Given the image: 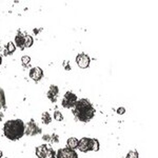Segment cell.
<instances>
[{"label":"cell","mask_w":158,"mask_h":158,"mask_svg":"<svg viewBox=\"0 0 158 158\" xmlns=\"http://www.w3.org/2000/svg\"><path fill=\"white\" fill-rule=\"evenodd\" d=\"M43 76V71L41 68L36 67V68H33L31 69L30 71V77L35 81H39L40 79L42 78Z\"/></svg>","instance_id":"9"},{"label":"cell","mask_w":158,"mask_h":158,"mask_svg":"<svg viewBox=\"0 0 158 158\" xmlns=\"http://www.w3.org/2000/svg\"><path fill=\"white\" fill-rule=\"evenodd\" d=\"M90 62H91L90 57H89L86 54H85V53H82V54H79V55H77V57H76V63H77L78 67L81 68V69L89 68Z\"/></svg>","instance_id":"8"},{"label":"cell","mask_w":158,"mask_h":158,"mask_svg":"<svg viewBox=\"0 0 158 158\" xmlns=\"http://www.w3.org/2000/svg\"><path fill=\"white\" fill-rule=\"evenodd\" d=\"M2 117H3V114L1 113V109H0V120L2 119Z\"/></svg>","instance_id":"24"},{"label":"cell","mask_w":158,"mask_h":158,"mask_svg":"<svg viewBox=\"0 0 158 158\" xmlns=\"http://www.w3.org/2000/svg\"><path fill=\"white\" fill-rule=\"evenodd\" d=\"M25 124L21 119L7 120L3 126L4 136L10 140H18L24 135Z\"/></svg>","instance_id":"2"},{"label":"cell","mask_w":158,"mask_h":158,"mask_svg":"<svg viewBox=\"0 0 158 158\" xmlns=\"http://www.w3.org/2000/svg\"><path fill=\"white\" fill-rule=\"evenodd\" d=\"M58 86L57 85H51L50 86V90L48 91V98L50 99L52 102H56V100H57V97H58Z\"/></svg>","instance_id":"10"},{"label":"cell","mask_w":158,"mask_h":158,"mask_svg":"<svg viewBox=\"0 0 158 158\" xmlns=\"http://www.w3.org/2000/svg\"><path fill=\"white\" fill-rule=\"evenodd\" d=\"M40 133H41V130H40V128L37 126V123L33 119L27 122V124L25 126L24 134H27V136H34V135Z\"/></svg>","instance_id":"6"},{"label":"cell","mask_w":158,"mask_h":158,"mask_svg":"<svg viewBox=\"0 0 158 158\" xmlns=\"http://www.w3.org/2000/svg\"><path fill=\"white\" fill-rule=\"evenodd\" d=\"M2 155H3V154H2V152H1V151H0V158H1V157H2Z\"/></svg>","instance_id":"26"},{"label":"cell","mask_w":158,"mask_h":158,"mask_svg":"<svg viewBox=\"0 0 158 158\" xmlns=\"http://www.w3.org/2000/svg\"><path fill=\"white\" fill-rule=\"evenodd\" d=\"M1 63H2V58H1V56H0V65H1Z\"/></svg>","instance_id":"25"},{"label":"cell","mask_w":158,"mask_h":158,"mask_svg":"<svg viewBox=\"0 0 158 158\" xmlns=\"http://www.w3.org/2000/svg\"><path fill=\"white\" fill-rule=\"evenodd\" d=\"M36 155L38 158H55L56 153L48 144H41L36 148Z\"/></svg>","instance_id":"4"},{"label":"cell","mask_w":158,"mask_h":158,"mask_svg":"<svg viewBox=\"0 0 158 158\" xmlns=\"http://www.w3.org/2000/svg\"><path fill=\"white\" fill-rule=\"evenodd\" d=\"M15 42H16L17 47L19 48L20 50L25 49V35L21 34V33H18L15 37Z\"/></svg>","instance_id":"11"},{"label":"cell","mask_w":158,"mask_h":158,"mask_svg":"<svg viewBox=\"0 0 158 158\" xmlns=\"http://www.w3.org/2000/svg\"><path fill=\"white\" fill-rule=\"evenodd\" d=\"M138 157H139V155L137 151H130L126 158H138Z\"/></svg>","instance_id":"17"},{"label":"cell","mask_w":158,"mask_h":158,"mask_svg":"<svg viewBox=\"0 0 158 158\" xmlns=\"http://www.w3.org/2000/svg\"><path fill=\"white\" fill-rule=\"evenodd\" d=\"M6 95H4V91L0 88V109H6Z\"/></svg>","instance_id":"14"},{"label":"cell","mask_w":158,"mask_h":158,"mask_svg":"<svg viewBox=\"0 0 158 158\" xmlns=\"http://www.w3.org/2000/svg\"><path fill=\"white\" fill-rule=\"evenodd\" d=\"M117 113H118L119 115H120V114H124V113H126V109H124V108H119L118 110H117Z\"/></svg>","instance_id":"22"},{"label":"cell","mask_w":158,"mask_h":158,"mask_svg":"<svg viewBox=\"0 0 158 158\" xmlns=\"http://www.w3.org/2000/svg\"><path fill=\"white\" fill-rule=\"evenodd\" d=\"M63 65H64L65 70H71V67L69 65V61H64V63H63Z\"/></svg>","instance_id":"23"},{"label":"cell","mask_w":158,"mask_h":158,"mask_svg":"<svg viewBox=\"0 0 158 158\" xmlns=\"http://www.w3.org/2000/svg\"><path fill=\"white\" fill-rule=\"evenodd\" d=\"M15 50H16V45L13 42H9L6 47V50H4V52H6L4 55H11L15 52Z\"/></svg>","instance_id":"13"},{"label":"cell","mask_w":158,"mask_h":158,"mask_svg":"<svg viewBox=\"0 0 158 158\" xmlns=\"http://www.w3.org/2000/svg\"><path fill=\"white\" fill-rule=\"evenodd\" d=\"M56 158H78V155L75 150L64 148V149L58 150V152L56 153Z\"/></svg>","instance_id":"7"},{"label":"cell","mask_w":158,"mask_h":158,"mask_svg":"<svg viewBox=\"0 0 158 158\" xmlns=\"http://www.w3.org/2000/svg\"><path fill=\"white\" fill-rule=\"evenodd\" d=\"M33 43H34V40H33L32 36H30V35H25V48L32 47Z\"/></svg>","instance_id":"16"},{"label":"cell","mask_w":158,"mask_h":158,"mask_svg":"<svg viewBox=\"0 0 158 158\" xmlns=\"http://www.w3.org/2000/svg\"><path fill=\"white\" fill-rule=\"evenodd\" d=\"M42 139L44 140V141L50 142L51 141V135H44V136L42 137Z\"/></svg>","instance_id":"21"},{"label":"cell","mask_w":158,"mask_h":158,"mask_svg":"<svg viewBox=\"0 0 158 158\" xmlns=\"http://www.w3.org/2000/svg\"><path fill=\"white\" fill-rule=\"evenodd\" d=\"M78 142H79V140L77 138H75V137H71V138L68 139V142H67V143H68V148H69V149H71V150L77 149Z\"/></svg>","instance_id":"12"},{"label":"cell","mask_w":158,"mask_h":158,"mask_svg":"<svg viewBox=\"0 0 158 158\" xmlns=\"http://www.w3.org/2000/svg\"><path fill=\"white\" fill-rule=\"evenodd\" d=\"M54 118H55L57 121H62V120H63V116H62V114H61L59 111H55V113H54Z\"/></svg>","instance_id":"18"},{"label":"cell","mask_w":158,"mask_h":158,"mask_svg":"<svg viewBox=\"0 0 158 158\" xmlns=\"http://www.w3.org/2000/svg\"><path fill=\"white\" fill-rule=\"evenodd\" d=\"M78 101V98L77 96L75 95L72 92H67L63 96V99H62V106L65 109H73L75 106L76 102Z\"/></svg>","instance_id":"5"},{"label":"cell","mask_w":158,"mask_h":158,"mask_svg":"<svg viewBox=\"0 0 158 158\" xmlns=\"http://www.w3.org/2000/svg\"><path fill=\"white\" fill-rule=\"evenodd\" d=\"M21 60H22V63H23V65H27V64H29V63H30L31 58L29 57V56H23V57L21 58Z\"/></svg>","instance_id":"19"},{"label":"cell","mask_w":158,"mask_h":158,"mask_svg":"<svg viewBox=\"0 0 158 158\" xmlns=\"http://www.w3.org/2000/svg\"><path fill=\"white\" fill-rule=\"evenodd\" d=\"M51 121H52V117L48 112H44V113L42 114V122L44 124H49L51 123Z\"/></svg>","instance_id":"15"},{"label":"cell","mask_w":158,"mask_h":158,"mask_svg":"<svg viewBox=\"0 0 158 158\" xmlns=\"http://www.w3.org/2000/svg\"><path fill=\"white\" fill-rule=\"evenodd\" d=\"M73 114L79 121L89 122L95 115V109L90 100L85 98L79 99L73 108Z\"/></svg>","instance_id":"1"},{"label":"cell","mask_w":158,"mask_h":158,"mask_svg":"<svg viewBox=\"0 0 158 158\" xmlns=\"http://www.w3.org/2000/svg\"><path fill=\"white\" fill-rule=\"evenodd\" d=\"M77 148L83 153H86L89 151L97 152L99 151V141L95 138H86V137H83V138L79 140Z\"/></svg>","instance_id":"3"},{"label":"cell","mask_w":158,"mask_h":158,"mask_svg":"<svg viewBox=\"0 0 158 158\" xmlns=\"http://www.w3.org/2000/svg\"><path fill=\"white\" fill-rule=\"evenodd\" d=\"M50 142L57 143V142H58V136H57V135H51V141Z\"/></svg>","instance_id":"20"}]
</instances>
